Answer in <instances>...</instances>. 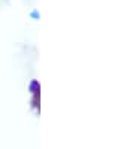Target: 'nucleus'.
Instances as JSON below:
<instances>
[{
    "instance_id": "nucleus-1",
    "label": "nucleus",
    "mask_w": 135,
    "mask_h": 149,
    "mask_svg": "<svg viewBox=\"0 0 135 149\" xmlns=\"http://www.w3.org/2000/svg\"><path fill=\"white\" fill-rule=\"evenodd\" d=\"M30 17H32L33 20H39L41 14H39V11H36V9H35V11H32V12H30Z\"/></svg>"
}]
</instances>
